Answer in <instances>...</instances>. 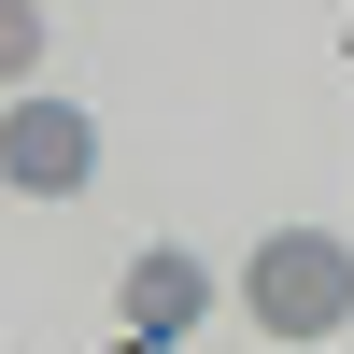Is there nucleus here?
Returning <instances> with one entry per match:
<instances>
[{
    "label": "nucleus",
    "mask_w": 354,
    "mask_h": 354,
    "mask_svg": "<svg viewBox=\"0 0 354 354\" xmlns=\"http://www.w3.org/2000/svg\"><path fill=\"white\" fill-rule=\"evenodd\" d=\"M43 71V0H0V85Z\"/></svg>",
    "instance_id": "nucleus-4"
},
{
    "label": "nucleus",
    "mask_w": 354,
    "mask_h": 354,
    "mask_svg": "<svg viewBox=\"0 0 354 354\" xmlns=\"http://www.w3.org/2000/svg\"><path fill=\"white\" fill-rule=\"evenodd\" d=\"M198 312H213V270H198L185 241H156V255L128 270V354H170V340L198 326Z\"/></svg>",
    "instance_id": "nucleus-3"
},
{
    "label": "nucleus",
    "mask_w": 354,
    "mask_h": 354,
    "mask_svg": "<svg viewBox=\"0 0 354 354\" xmlns=\"http://www.w3.org/2000/svg\"><path fill=\"white\" fill-rule=\"evenodd\" d=\"M85 156H100V128H85L71 100H15V113H0V185H15V198H71Z\"/></svg>",
    "instance_id": "nucleus-2"
},
{
    "label": "nucleus",
    "mask_w": 354,
    "mask_h": 354,
    "mask_svg": "<svg viewBox=\"0 0 354 354\" xmlns=\"http://www.w3.org/2000/svg\"><path fill=\"white\" fill-rule=\"evenodd\" d=\"M241 312H255V326H270V340H340L354 326V241H326V227H283V241H255L241 255Z\"/></svg>",
    "instance_id": "nucleus-1"
}]
</instances>
